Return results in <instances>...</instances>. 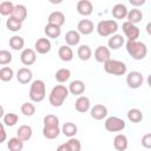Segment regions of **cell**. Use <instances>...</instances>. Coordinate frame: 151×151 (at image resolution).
I'll return each mask as SVG.
<instances>
[{
  "label": "cell",
  "mask_w": 151,
  "mask_h": 151,
  "mask_svg": "<svg viewBox=\"0 0 151 151\" xmlns=\"http://www.w3.org/2000/svg\"><path fill=\"white\" fill-rule=\"evenodd\" d=\"M77 11L80 15L88 17L93 12V5L90 0H79L77 2Z\"/></svg>",
  "instance_id": "cell-13"
},
{
  "label": "cell",
  "mask_w": 151,
  "mask_h": 151,
  "mask_svg": "<svg viewBox=\"0 0 151 151\" xmlns=\"http://www.w3.org/2000/svg\"><path fill=\"white\" fill-rule=\"evenodd\" d=\"M24 45H25V40L20 35H13L11 39H9V47L14 51H20L24 48Z\"/></svg>",
  "instance_id": "cell-31"
},
{
  "label": "cell",
  "mask_w": 151,
  "mask_h": 151,
  "mask_svg": "<svg viewBox=\"0 0 151 151\" xmlns=\"http://www.w3.org/2000/svg\"><path fill=\"white\" fill-rule=\"evenodd\" d=\"M32 134H33V131H32V127L29 125H21L17 130V137L22 142L29 140Z\"/></svg>",
  "instance_id": "cell-20"
},
{
  "label": "cell",
  "mask_w": 151,
  "mask_h": 151,
  "mask_svg": "<svg viewBox=\"0 0 151 151\" xmlns=\"http://www.w3.org/2000/svg\"><path fill=\"white\" fill-rule=\"evenodd\" d=\"M0 22H1V19H0Z\"/></svg>",
  "instance_id": "cell-49"
},
{
  "label": "cell",
  "mask_w": 151,
  "mask_h": 151,
  "mask_svg": "<svg viewBox=\"0 0 151 151\" xmlns=\"http://www.w3.org/2000/svg\"><path fill=\"white\" fill-rule=\"evenodd\" d=\"M127 12H129V9H127V7L124 4H116L112 7V11H111L113 18H116V19H124V18H126Z\"/></svg>",
  "instance_id": "cell-22"
},
{
  "label": "cell",
  "mask_w": 151,
  "mask_h": 151,
  "mask_svg": "<svg viewBox=\"0 0 151 151\" xmlns=\"http://www.w3.org/2000/svg\"><path fill=\"white\" fill-rule=\"evenodd\" d=\"M29 98L33 103H40L46 97V85L41 79L33 80L29 87Z\"/></svg>",
  "instance_id": "cell-3"
},
{
  "label": "cell",
  "mask_w": 151,
  "mask_h": 151,
  "mask_svg": "<svg viewBox=\"0 0 151 151\" xmlns=\"http://www.w3.org/2000/svg\"><path fill=\"white\" fill-rule=\"evenodd\" d=\"M104 70L106 73L112 74V76H124L126 73L127 66L125 63L116 59H110L104 64Z\"/></svg>",
  "instance_id": "cell-4"
},
{
  "label": "cell",
  "mask_w": 151,
  "mask_h": 151,
  "mask_svg": "<svg viewBox=\"0 0 151 151\" xmlns=\"http://www.w3.org/2000/svg\"><path fill=\"white\" fill-rule=\"evenodd\" d=\"M113 146L117 151H125L129 146V140H127V137L125 134H117L113 139Z\"/></svg>",
  "instance_id": "cell-19"
},
{
  "label": "cell",
  "mask_w": 151,
  "mask_h": 151,
  "mask_svg": "<svg viewBox=\"0 0 151 151\" xmlns=\"http://www.w3.org/2000/svg\"><path fill=\"white\" fill-rule=\"evenodd\" d=\"M65 15L63 12L60 11H54L52 12L50 15H48V19H47V22L50 25H54V26H58V27H61L64 24H65Z\"/></svg>",
  "instance_id": "cell-16"
},
{
  "label": "cell",
  "mask_w": 151,
  "mask_h": 151,
  "mask_svg": "<svg viewBox=\"0 0 151 151\" xmlns=\"http://www.w3.org/2000/svg\"><path fill=\"white\" fill-rule=\"evenodd\" d=\"M44 126H59V118L54 114H47L44 117Z\"/></svg>",
  "instance_id": "cell-41"
},
{
  "label": "cell",
  "mask_w": 151,
  "mask_h": 151,
  "mask_svg": "<svg viewBox=\"0 0 151 151\" xmlns=\"http://www.w3.org/2000/svg\"><path fill=\"white\" fill-rule=\"evenodd\" d=\"M74 107H76V110L78 112L85 113V112H87L91 109V101H90V99L86 96H79L77 98V100H76Z\"/></svg>",
  "instance_id": "cell-14"
},
{
  "label": "cell",
  "mask_w": 151,
  "mask_h": 151,
  "mask_svg": "<svg viewBox=\"0 0 151 151\" xmlns=\"http://www.w3.org/2000/svg\"><path fill=\"white\" fill-rule=\"evenodd\" d=\"M5 116V111H4V107L0 105V118H2Z\"/></svg>",
  "instance_id": "cell-47"
},
{
  "label": "cell",
  "mask_w": 151,
  "mask_h": 151,
  "mask_svg": "<svg viewBox=\"0 0 151 151\" xmlns=\"http://www.w3.org/2000/svg\"><path fill=\"white\" fill-rule=\"evenodd\" d=\"M44 32H45V34H46L48 38L57 39V38L60 35V33H61V28L58 27V26L47 24V25L45 26V28H44Z\"/></svg>",
  "instance_id": "cell-30"
},
{
  "label": "cell",
  "mask_w": 151,
  "mask_h": 151,
  "mask_svg": "<svg viewBox=\"0 0 151 151\" xmlns=\"http://www.w3.org/2000/svg\"><path fill=\"white\" fill-rule=\"evenodd\" d=\"M127 119L131 123H140L143 119V113L138 109H131L127 112Z\"/></svg>",
  "instance_id": "cell-35"
},
{
  "label": "cell",
  "mask_w": 151,
  "mask_h": 151,
  "mask_svg": "<svg viewBox=\"0 0 151 151\" xmlns=\"http://www.w3.org/2000/svg\"><path fill=\"white\" fill-rule=\"evenodd\" d=\"M58 55L63 61H71L73 59V50L67 45H63L58 50Z\"/></svg>",
  "instance_id": "cell-24"
},
{
  "label": "cell",
  "mask_w": 151,
  "mask_h": 151,
  "mask_svg": "<svg viewBox=\"0 0 151 151\" xmlns=\"http://www.w3.org/2000/svg\"><path fill=\"white\" fill-rule=\"evenodd\" d=\"M93 29H94V25L90 19H81L77 25V32L79 34L88 35L93 32Z\"/></svg>",
  "instance_id": "cell-12"
},
{
  "label": "cell",
  "mask_w": 151,
  "mask_h": 151,
  "mask_svg": "<svg viewBox=\"0 0 151 151\" xmlns=\"http://www.w3.org/2000/svg\"><path fill=\"white\" fill-rule=\"evenodd\" d=\"M68 88L65 86V85H55L52 90H51V93L48 96V100H50V104L54 107H60L65 99L67 98L68 96Z\"/></svg>",
  "instance_id": "cell-1"
},
{
  "label": "cell",
  "mask_w": 151,
  "mask_h": 151,
  "mask_svg": "<svg viewBox=\"0 0 151 151\" xmlns=\"http://www.w3.org/2000/svg\"><path fill=\"white\" fill-rule=\"evenodd\" d=\"M77 55L79 57L80 60L86 61V60H88L92 57V50H91V47L88 45H80L78 47Z\"/></svg>",
  "instance_id": "cell-29"
},
{
  "label": "cell",
  "mask_w": 151,
  "mask_h": 151,
  "mask_svg": "<svg viewBox=\"0 0 151 151\" xmlns=\"http://www.w3.org/2000/svg\"><path fill=\"white\" fill-rule=\"evenodd\" d=\"M146 1L145 0H130V4L132 5V6H142V5H144Z\"/></svg>",
  "instance_id": "cell-45"
},
{
  "label": "cell",
  "mask_w": 151,
  "mask_h": 151,
  "mask_svg": "<svg viewBox=\"0 0 151 151\" xmlns=\"http://www.w3.org/2000/svg\"><path fill=\"white\" fill-rule=\"evenodd\" d=\"M94 59L98 61V63H101V64H105L107 60L111 59V52H110V48L106 47V46H98L94 51Z\"/></svg>",
  "instance_id": "cell-10"
},
{
  "label": "cell",
  "mask_w": 151,
  "mask_h": 151,
  "mask_svg": "<svg viewBox=\"0 0 151 151\" xmlns=\"http://www.w3.org/2000/svg\"><path fill=\"white\" fill-rule=\"evenodd\" d=\"M20 111H21V113H22L24 116L31 117V116H33V114L35 113V106H34V104L26 101V103H24V104L21 105Z\"/></svg>",
  "instance_id": "cell-38"
},
{
  "label": "cell",
  "mask_w": 151,
  "mask_h": 151,
  "mask_svg": "<svg viewBox=\"0 0 151 151\" xmlns=\"http://www.w3.org/2000/svg\"><path fill=\"white\" fill-rule=\"evenodd\" d=\"M107 116V109L103 104H96L91 107V117L96 120H101Z\"/></svg>",
  "instance_id": "cell-15"
},
{
  "label": "cell",
  "mask_w": 151,
  "mask_h": 151,
  "mask_svg": "<svg viewBox=\"0 0 151 151\" xmlns=\"http://www.w3.org/2000/svg\"><path fill=\"white\" fill-rule=\"evenodd\" d=\"M7 147H8L9 151H22V149H24V142L20 140L18 137L9 138V140L7 142Z\"/></svg>",
  "instance_id": "cell-32"
},
{
  "label": "cell",
  "mask_w": 151,
  "mask_h": 151,
  "mask_svg": "<svg viewBox=\"0 0 151 151\" xmlns=\"http://www.w3.org/2000/svg\"><path fill=\"white\" fill-rule=\"evenodd\" d=\"M150 26H151V25L147 24V27H146V28H147V33H150Z\"/></svg>",
  "instance_id": "cell-48"
},
{
  "label": "cell",
  "mask_w": 151,
  "mask_h": 151,
  "mask_svg": "<svg viewBox=\"0 0 151 151\" xmlns=\"http://www.w3.org/2000/svg\"><path fill=\"white\" fill-rule=\"evenodd\" d=\"M54 77H55V80L58 83H60V84L66 83L71 77V71L68 68H60V70H58L55 72Z\"/></svg>",
  "instance_id": "cell-33"
},
{
  "label": "cell",
  "mask_w": 151,
  "mask_h": 151,
  "mask_svg": "<svg viewBox=\"0 0 151 151\" xmlns=\"http://www.w3.org/2000/svg\"><path fill=\"white\" fill-rule=\"evenodd\" d=\"M118 31V22L116 20H101L97 25V32L100 37H111Z\"/></svg>",
  "instance_id": "cell-5"
},
{
  "label": "cell",
  "mask_w": 151,
  "mask_h": 151,
  "mask_svg": "<svg viewBox=\"0 0 151 151\" xmlns=\"http://www.w3.org/2000/svg\"><path fill=\"white\" fill-rule=\"evenodd\" d=\"M13 59V55L7 50H0V65H8Z\"/></svg>",
  "instance_id": "cell-40"
},
{
  "label": "cell",
  "mask_w": 151,
  "mask_h": 151,
  "mask_svg": "<svg viewBox=\"0 0 151 151\" xmlns=\"http://www.w3.org/2000/svg\"><path fill=\"white\" fill-rule=\"evenodd\" d=\"M66 145H67V147H68V150L70 151H80L81 150V144H80V142L77 139V138H70L66 143H65Z\"/></svg>",
  "instance_id": "cell-42"
},
{
  "label": "cell",
  "mask_w": 151,
  "mask_h": 151,
  "mask_svg": "<svg viewBox=\"0 0 151 151\" xmlns=\"http://www.w3.org/2000/svg\"><path fill=\"white\" fill-rule=\"evenodd\" d=\"M60 131L64 133V136H66L68 138H73L77 134V132H78V127H77V125L74 123L67 122V123H65L63 125V127H61Z\"/></svg>",
  "instance_id": "cell-28"
},
{
  "label": "cell",
  "mask_w": 151,
  "mask_h": 151,
  "mask_svg": "<svg viewBox=\"0 0 151 151\" xmlns=\"http://www.w3.org/2000/svg\"><path fill=\"white\" fill-rule=\"evenodd\" d=\"M2 118H4V124H5V125H7V126H14V125L18 123V120H19L18 114L12 113V112L6 113Z\"/></svg>",
  "instance_id": "cell-39"
},
{
  "label": "cell",
  "mask_w": 151,
  "mask_h": 151,
  "mask_svg": "<svg viewBox=\"0 0 151 151\" xmlns=\"http://www.w3.org/2000/svg\"><path fill=\"white\" fill-rule=\"evenodd\" d=\"M57 151H70V150H68L67 145L64 143V144H60V145L57 147Z\"/></svg>",
  "instance_id": "cell-46"
},
{
  "label": "cell",
  "mask_w": 151,
  "mask_h": 151,
  "mask_svg": "<svg viewBox=\"0 0 151 151\" xmlns=\"http://www.w3.org/2000/svg\"><path fill=\"white\" fill-rule=\"evenodd\" d=\"M32 78H33V73L27 67H21L17 72V79H18V81L20 84H24V85L25 84H28L32 80Z\"/></svg>",
  "instance_id": "cell-17"
},
{
  "label": "cell",
  "mask_w": 151,
  "mask_h": 151,
  "mask_svg": "<svg viewBox=\"0 0 151 151\" xmlns=\"http://www.w3.org/2000/svg\"><path fill=\"white\" fill-rule=\"evenodd\" d=\"M14 77V72L9 66H5L0 68V80L2 81H11Z\"/></svg>",
  "instance_id": "cell-37"
},
{
  "label": "cell",
  "mask_w": 151,
  "mask_h": 151,
  "mask_svg": "<svg viewBox=\"0 0 151 151\" xmlns=\"http://www.w3.org/2000/svg\"><path fill=\"white\" fill-rule=\"evenodd\" d=\"M20 60L25 66H31L37 60V53L33 48H25L20 54Z\"/></svg>",
  "instance_id": "cell-11"
},
{
  "label": "cell",
  "mask_w": 151,
  "mask_h": 151,
  "mask_svg": "<svg viewBox=\"0 0 151 151\" xmlns=\"http://www.w3.org/2000/svg\"><path fill=\"white\" fill-rule=\"evenodd\" d=\"M6 27H7L8 31H11V32H18V31L21 29L22 22H20L19 20L14 19L13 17H9V18L7 19V21H6Z\"/></svg>",
  "instance_id": "cell-34"
},
{
  "label": "cell",
  "mask_w": 151,
  "mask_h": 151,
  "mask_svg": "<svg viewBox=\"0 0 151 151\" xmlns=\"http://www.w3.org/2000/svg\"><path fill=\"white\" fill-rule=\"evenodd\" d=\"M142 145L145 149H151V133H145L142 137Z\"/></svg>",
  "instance_id": "cell-43"
},
{
  "label": "cell",
  "mask_w": 151,
  "mask_h": 151,
  "mask_svg": "<svg viewBox=\"0 0 151 151\" xmlns=\"http://www.w3.org/2000/svg\"><path fill=\"white\" fill-rule=\"evenodd\" d=\"M14 9V4L11 1H2L0 2V14L1 15H12V12Z\"/></svg>",
  "instance_id": "cell-36"
},
{
  "label": "cell",
  "mask_w": 151,
  "mask_h": 151,
  "mask_svg": "<svg viewBox=\"0 0 151 151\" xmlns=\"http://www.w3.org/2000/svg\"><path fill=\"white\" fill-rule=\"evenodd\" d=\"M68 92L74 94V96H80L85 92V84L84 81L79 80V79H76L70 83L68 85Z\"/></svg>",
  "instance_id": "cell-18"
},
{
  "label": "cell",
  "mask_w": 151,
  "mask_h": 151,
  "mask_svg": "<svg viewBox=\"0 0 151 151\" xmlns=\"http://www.w3.org/2000/svg\"><path fill=\"white\" fill-rule=\"evenodd\" d=\"M122 27H123V32H124L125 37L127 38V41H134L139 38L140 31L136 25H133L129 21H125V22H123Z\"/></svg>",
  "instance_id": "cell-7"
},
{
  "label": "cell",
  "mask_w": 151,
  "mask_h": 151,
  "mask_svg": "<svg viewBox=\"0 0 151 151\" xmlns=\"http://www.w3.org/2000/svg\"><path fill=\"white\" fill-rule=\"evenodd\" d=\"M64 39H65L67 46H70V47H71V46H76V45H78L79 41H80V34H79L77 31H74V29H71V31L66 32Z\"/></svg>",
  "instance_id": "cell-23"
},
{
  "label": "cell",
  "mask_w": 151,
  "mask_h": 151,
  "mask_svg": "<svg viewBox=\"0 0 151 151\" xmlns=\"http://www.w3.org/2000/svg\"><path fill=\"white\" fill-rule=\"evenodd\" d=\"M52 44L48 38H39L34 44V51L39 54H46L51 51Z\"/></svg>",
  "instance_id": "cell-9"
},
{
  "label": "cell",
  "mask_w": 151,
  "mask_h": 151,
  "mask_svg": "<svg viewBox=\"0 0 151 151\" xmlns=\"http://www.w3.org/2000/svg\"><path fill=\"white\" fill-rule=\"evenodd\" d=\"M6 139H7V133H6V131H5L4 127H0V144L4 143Z\"/></svg>",
  "instance_id": "cell-44"
},
{
  "label": "cell",
  "mask_w": 151,
  "mask_h": 151,
  "mask_svg": "<svg viewBox=\"0 0 151 151\" xmlns=\"http://www.w3.org/2000/svg\"><path fill=\"white\" fill-rule=\"evenodd\" d=\"M126 51L134 60H142L147 54V47L144 42L139 40L134 41H127L126 42Z\"/></svg>",
  "instance_id": "cell-2"
},
{
  "label": "cell",
  "mask_w": 151,
  "mask_h": 151,
  "mask_svg": "<svg viewBox=\"0 0 151 151\" xmlns=\"http://www.w3.org/2000/svg\"><path fill=\"white\" fill-rule=\"evenodd\" d=\"M104 126L109 132H119L125 129V122L119 117L112 116V117L106 118Z\"/></svg>",
  "instance_id": "cell-6"
},
{
  "label": "cell",
  "mask_w": 151,
  "mask_h": 151,
  "mask_svg": "<svg viewBox=\"0 0 151 151\" xmlns=\"http://www.w3.org/2000/svg\"><path fill=\"white\" fill-rule=\"evenodd\" d=\"M107 45L111 50H118L124 45V37L122 34H113L109 39Z\"/></svg>",
  "instance_id": "cell-27"
},
{
  "label": "cell",
  "mask_w": 151,
  "mask_h": 151,
  "mask_svg": "<svg viewBox=\"0 0 151 151\" xmlns=\"http://www.w3.org/2000/svg\"><path fill=\"white\" fill-rule=\"evenodd\" d=\"M59 126H44L42 127V136L47 139H55L60 134Z\"/></svg>",
  "instance_id": "cell-25"
},
{
  "label": "cell",
  "mask_w": 151,
  "mask_h": 151,
  "mask_svg": "<svg viewBox=\"0 0 151 151\" xmlns=\"http://www.w3.org/2000/svg\"><path fill=\"white\" fill-rule=\"evenodd\" d=\"M11 17H13L14 19H17V20H19L20 22H22V21L27 18V8H26L24 5H21V4L14 5V9H13Z\"/></svg>",
  "instance_id": "cell-21"
},
{
  "label": "cell",
  "mask_w": 151,
  "mask_h": 151,
  "mask_svg": "<svg viewBox=\"0 0 151 151\" xmlns=\"http://www.w3.org/2000/svg\"><path fill=\"white\" fill-rule=\"evenodd\" d=\"M126 18H127V21H129V22L136 25V24H138V22L142 21V19H143V13H142V11L138 9V8H132V9H130V11L127 12Z\"/></svg>",
  "instance_id": "cell-26"
},
{
  "label": "cell",
  "mask_w": 151,
  "mask_h": 151,
  "mask_svg": "<svg viewBox=\"0 0 151 151\" xmlns=\"http://www.w3.org/2000/svg\"><path fill=\"white\" fill-rule=\"evenodd\" d=\"M144 83V77L138 71H131L126 76V84L130 88H139Z\"/></svg>",
  "instance_id": "cell-8"
}]
</instances>
